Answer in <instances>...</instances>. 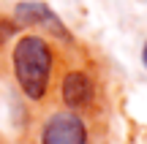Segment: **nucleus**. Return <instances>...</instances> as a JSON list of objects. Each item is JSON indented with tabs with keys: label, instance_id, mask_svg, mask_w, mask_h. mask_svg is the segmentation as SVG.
<instances>
[{
	"label": "nucleus",
	"instance_id": "nucleus-3",
	"mask_svg": "<svg viewBox=\"0 0 147 144\" xmlns=\"http://www.w3.org/2000/svg\"><path fill=\"white\" fill-rule=\"evenodd\" d=\"M14 22L16 25H25V27H38V30L49 33V35H55V38H63V41L71 38L68 30H65V25L60 22V16L55 14L47 3H38V0H25V3H19L14 8Z\"/></svg>",
	"mask_w": 147,
	"mask_h": 144
},
{
	"label": "nucleus",
	"instance_id": "nucleus-4",
	"mask_svg": "<svg viewBox=\"0 0 147 144\" xmlns=\"http://www.w3.org/2000/svg\"><path fill=\"white\" fill-rule=\"evenodd\" d=\"M60 101L65 109L76 112L84 109L95 101V84L84 71H68V74L60 79Z\"/></svg>",
	"mask_w": 147,
	"mask_h": 144
},
{
	"label": "nucleus",
	"instance_id": "nucleus-6",
	"mask_svg": "<svg viewBox=\"0 0 147 144\" xmlns=\"http://www.w3.org/2000/svg\"><path fill=\"white\" fill-rule=\"evenodd\" d=\"M142 57H144V65H147V44H144V52H142Z\"/></svg>",
	"mask_w": 147,
	"mask_h": 144
},
{
	"label": "nucleus",
	"instance_id": "nucleus-5",
	"mask_svg": "<svg viewBox=\"0 0 147 144\" xmlns=\"http://www.w3.org/2000/svg\"><path fill=\"white\" fill-rule=\"evenodd\" d=\"M16 33V22H11V19H3L0 16V44L5 41V38H11Z\"/></svg>",
	"mask_w": 147,
	"mask_h": 144
},
{
	"label": "nucleus",
	"instance_id": "nucleus-2",
	"mask_svg": "<svg viewBox=\"0 0 147 144\" xmlns=\"http://www.w3.org/2000/svg\"><path fill=\"white\" fill-rule=\"evenodd\" d=\"M41 144H87V125L76 112H55L41 128Z\"/></svg>",
	"mask_w": 147,
	"mask_h": 144
},
{
	"label": "nucleus",
	"instance_id": "nucleus-1",
	"mask_svg": "<svg viewBox=\"0 0 147 144\" xmlns=\"http://www.w3.org/2000/svg\"><path fill=\"white\" fill-rule=\"evenodd\" d=\"M11 68L19 90L30 101H44L52 87L55 49L44 35H22L11 52Z\"/></svg>",
	"mask_w": 147,
	"mask_h": 144
}]
</instances>
